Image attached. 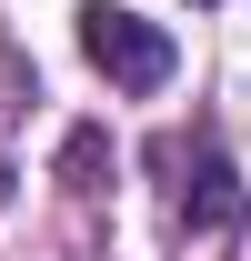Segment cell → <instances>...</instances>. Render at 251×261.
I'll use <instances>...</instances> for the list:
<instances>
[{
	"mask_svg": "<svg viewBox=\"0 0 251 261\" xmlns=\"http://www.w3.org/2000/svg\"><path fill=\"white\" fill-rule=\"evenodd\" d=\"M81 50H91V70L111 81V91H161V81L181 70L171 31L141 20V10H121V0H91V10H81Z\"/></svg>",
	"mask_w": 251,
	"mask_h": 261,
	"instance_id": "obj_1",
	"label": "cell"
},
{
	"mask_svg": "<svg viewBox=\"0 0 251 261\" xmlns=\"http://www.w3.org/2000/svg\"><path fill=\"white\" fill-rule=\"evenodd\" d=\"M171 211H181L191 231H231V221L251 211V191H241V171H231V151H221L211 130L191 141V181L171 191Z\"/></svg>",
	"mask_w": 251,
	"mask_h": 261,
	"instance_id": "obj_2",
	"label": "cell"
},
{
	"mask_svg": "<svg viewBox=\"0 0 251 261\" xmlns=\"http://www.w3.org/2000/svg\"><path fill=\"white\" fill-rule=\"evenodd\" d=\"M70 191H101V130H70Z\"/></svg>",
	"mask_w": 251,
	"mask_h": 261,
	"instance_id": "obj_3",
	"label": "cell"
}]
</instances>
